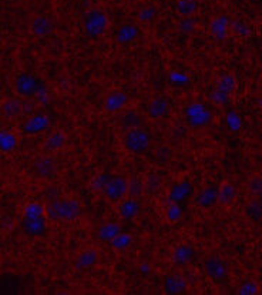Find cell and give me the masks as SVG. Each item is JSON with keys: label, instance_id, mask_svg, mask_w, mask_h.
<instances>
[{"label": "cell", "instance_id": "cell-25", "mask_svg": "<svg viewBox=\"0 0 262 295\" xmlns=\"http://www.w3.org/2000/svg\"><path fill=\"white\" fill-rule=\"evenodd\" d=\"M146 188V184L140 179L128 180V197L131 199H138Z\"/></svg>", "mask_w": 262, "mask_h": 295}, {"label": "cell", "instance_id": "cell-14", "mask_svg": "<svg viewBox=\"0 0 262 295\" xmlns=\"http://www.w3.org/2000/svg\"><path fill=\"white\" fill-rule=\"evenodd\" d=\"M49 126V119L46 115H33L23 126L26 134H37L40 131L46 130Z\"/></svg>", "mask_w": 262, "mask_h": 295}, {"label": "cell", "instance_id": "cell-33", "mask_svg": "<svg viewBox=\"0 0 262 295\" xmlns=\"http://www.w3.org/2000/svg\"><path fill=\"white\" fill-rule=\"evenodd\" d=\"M110 175L107 174H103V175H98L96 180H93V188L97 190V191H103V188L106 186L107 180H109Z\"/></svg>", "mask_w": 262, "mask_h": 295}, {"label": "cell", "instance_id": "cell-29", "mask_svg": "<svg viewBox=\"0 0 262 295\" xmlns=\"http://www.w3.org/2000/svg\"><path fill=\"white\" fill-rule=\"evenodd\" d=\"M0 146L3 151H12L13 148L16 147V137L12 133H2V139H0Z\"/></svg>", "mask_w": 262, "mask_h": 295}, {"label": "cell", "instance_id": "cell-15", "mask_svg": "<svg viewBox=\"0 0 262 295\" xmlns=\"http://www.w3.org/2000/svg\"><path fill=\"white\" fill-rule=\"evenodd\" d=\"M120 232H122V225L115 221H110L98 228V238L103 243H111Z\"/></svg>", "mask_w": 262, "mask_h": 295}, {"label": "cell", "instance_id": "cell-5", "mask_svg": "<svg viewBox=\"0 0 262 295\" xmlns=\"http://www.w3.org/2000/svg\"><path fill=\"white\" fill-rule=\"evenodd\" d=\"M204 271L211 280L221 282L228 277V264L219 255H208L204 260Z\"/></svg>", "mask_w": 262, "mask_h": 295}, {"label": "cell", "instance_id": "cell-20", "mask_svg": "<svg viewBox=\"0 0 262 295\" xmlns=\"http://www.w3.org/2000/svg\"><path fill=\"white\" fill-rule=\"evenodd\" d=\"M194 255V251L188 245H179L173 252V261L175 265H186Z\"/></svg>", "mask_w": 262, "mask_h": 295}, {"label": "cell", "instance_id": "cell-9", "mask_svg": "<svg viewBox=\"0 0 262 295\" xmlns=\"http://www.w3.org/2000/svg\"><path fill=\"white\" fill-rule=\"evenodd\" d=\"M170 113V103L166 97L157 96L147 104V114L151 120H161Z\"/></svg>", "mask_w": 262, "mask_h": 295}, {"label": "cell", "instance_id": "cell-7", "mask_svg": "<svg viewBox=\"0 0 262 295\" xmlns=\"http://www.w3.org/2000/svg\"><path fill=\"white\" fill-rule=\"evenodd\" d=\"M32 170L40 179H50L57 171V164L50 155H42L33 161Z\"/></svg>", "mask_w": 262, "mask_h": 295}, {"label": "cell", "instance_id": "cell-11", "mask_svg": "<svg viewBox=\"0 0 262 295\" xmlns=\"http://www.w3.org/2000/svg\"><path fill=\"white\" fill-rule=\"evenodd\" d=\"M22 228L25 231V234L30 235V237H38L45 232L46 223L45 218L42 215L38 217H30V215H26L22 221Z\"/></svg>", "mask_w": 262, "mask_h": 295}, {"label": "cell", "instance_id": "cell-4", "mask_svg": "<svg viewBox=\"0 0 262 295\" xmlns=\"http://www.w3.org/2000/svg\"><path fill=\"white\" fill-rule=\"evenodd\" d=\"M102 192L110 201H122L128 195V180L123 175H110Z\"/></svg>", "mask_w": 262, "mask_h": 295}, {"label": "cell", "instance_id": "cell-8", "mask_svg": "<svg viewBox=\"0 0 262 295\" xmlns=\"http://www.w3.org/2000/svg\"><path fill=\"white\" fill-rule=\"evenodd\" d=\"M130 99L124 93V91H120V90H114V91H110L109 94L106 96L104 102H103V107L107 113H118L127 107Z\"/></svg>", "mask_w": 262, "mask_h": 295}, {"label": "cell", "instance_id": "cell-2", "mask_svg": "<svg viewBox=\"0 0 262 295\" xmlns=\"http://www.w3.org/2000/svg\"><path fill=\"white\" fill-rule=\"evenodd\" d=\"M82 27L89 38L102 37L109 27V16L103 9H91L83 16Z\"/></svg>", "mask_w": 262, "mask_h": 295}, {"label": "cell", "instance_id": "cell-6", "mask_svg": "<svg viewBox=\"0 0 262 295\" xmlns=\"http://www.w3.org/2000/svg\"><path fill=\"white\" fill-rule=\"evenodd\" d=\"M29 30L34 37L45 38L54 30V22L46 14H34L29 22Z\"/></svg>", "mask_w": 262, "mask_h": 295}, {"label": "cell", "instance_id": "cell-10", "mask_svg": "<svg viewBox=\"0 0 262 295\" xmlns=\"http://www.w3.org/2000/svg\"><path fill=\"white\" fill-rule=\"evenodd\" d=\"M14 90L17 91V94L22 97H32L37 91V82L34 80V77L22 73L16 77L14 80Z\"/></svg>", "mask_w": 262, "mask_h": 295}, {"label": "cell", "instance_id": "cell-34", "mask_svg": "<svg viewBox=\"0 0 262 295\" xmlns=\"http://www.w3.org/2000/svg\"><path fill=\"white\" fill-rule=\"evenodd\" d=\"M234 29L237 30L238 34H243V36H245L248 33V27L243 22H234Z\"/></svg>", "mask_w": 262, "mask_h": 295}, {"label": "cell", "instance_id": "cell-1", "mask_svg": "<svg viewBox=\"0 0 262 295\" xmlns=\"http://www.w3.org/2000/svg\"><path fill=\"white\" fill-rule=\"evenodd\" d=\"M82 214V205L77 200L62 199L53 200L45 207V215L51 221L70 223L76 221Z\"/></svg>", "mask_w": 262, "mask_h": 295}, {"label": "cell", "instance_id": "cell-30", "mask_svg": "<svg viewBox=\"0 0 262 295\" xmlns=\"http://www.w3.org/2000/svg\"><path fill=\"white\" fill-rule=\"evenodd\" d=\"M258 292V287L255 285V282L252 281H247L244 282L241 285V288L238 291L239 295H255Z\"/></svg>", "mask_w": 262, "mask_h": 295}, {"label": "cell", "instance_id": "cell-3", "mask_svg": "<svg viewBox=\"0 0 262 295\" xmlns=\"http://www.w3.org/2000/svg\"><path fill=\"white\" fill-rule=\"evenodd\" d=\"M150 143V134L141 127L128 128L123 135V147L131 154H143L147 151Z\"/></svg>", "mask_w": 262, "mask_h": 295}, {"label": "cell", "instance_id": "cell-23", "mask_svg": "<svg viewBox=\"0 0 262 295\" xmlns=\"http://www.w3.org/2000/svg\"><path fill=\"white\" fill-rule=\"evenodd\" d=\"M237 191L232 184L230 183H223V186L219 187L218 190V203L219 204H230L232 203V200L235 199Z\"/></svg>", "mask_w": 262, "mask_h": 295}, {"label": "cell", "instance_id": "cell-31", "mask_svg": "<svg viewBox=\"0 0 262 295\" xmlns=\"http://www.w3.org/2000/svg\"><path fill=\"white\" fill-rule=\"evenodd\" d=\"M250 191L255 195L262 194V179L261 177H254L250 181Z\"/></svg>", "mask_w": 262, "mask_h": 295}, {"label": "cell", "instance_id": "cell-18", "mask_svg": "<svg viewBox=\"0 0 262 295\" xmlns=\"http://www.w3.org/2000/svg\"><path fill=\"white\" fill-rule=\"evenodd\" d=\"M98 260V254H97L96 250H86L82 251L76 257V261H74V265H76L78 269H86L94 265Z\"/></svg>", "mask_w": 262, "mask_h": 295}, {"label": "cell", "instance_id": "cell-27", "mask_svg": "<svg viewBox=\"0 0 262 295\" xmlns=\"http://www.w3.org/2000/svg\"><path fill=\"white\" fill-rule=\"evenodd\" d=\"M157 14H158V9L153 5H148L141 9L137 17L140 22H153L157 17Z\"/></svg>", "mask_w": 262, "mask_h": 295}, {"label": "cell", "instance_id": "cell-17", "mask_svg": "<svg viewBox=\"0 0 262 295\" xmlns=\"http://www.w3.org/2000/svg\"><path fill=\"white\" fill-rule=\"evenodd\" d=\"M118 212L123 218L126 220H131L134 218L138 212H140V203L137 201V199H130L122 201V204L118 205Z\"/></svg>", "mask_w": 262, "mask_h": 295}, {"label": "cell", "instance_id": "cell-22", "mask_svg": "<svg viewBox=\"0 0 262 295\" xmlns=\"http://www.w3.org/2000/svg\"><path fill=\"white\" fill-rule=\"evenodd\" d=\"M64 144H66V134L62 131H56L46 139L43 143V148L46 151H54V150L63 147Z\"/></svg>", "mask_w": 262, "mask_h": 295}, {"label": "cell", "instance_id": "cell-13", "mask_svg": "<svg viewBox=\"0 0 262 295\" xmlns=\"http://www.w3.org/2000/svg\"><path fill=\"white\" fill-rule=\"evenodd\" d=\"M140 34V29L138 26L128 23V25H123L117 32H115V42L118 45H130L133 43L135 38Z\"/></svg>", "mask_w": 262, "mask_h": 295}, {"label": "cell", "instance_id": "cell-19", "mask_svg": "<svg viewBox=\"0 0 262 295\" xmlns=\"http://www.w3.org/2000/svg\"><path fill=\"white\" fill-rule=\"evenodd\" d=\"M215 201H218V190L214 188V187H208L203 191L199 192L195 199V203L199 205V207H204V208H208L211 207Z\"/></svg>", "mask_w": 262, "mask_h": 295}, {"label": "cell", "instance_id": "cell-21", "mask_svg": "<svg viewBox=\"0 0 262 295\" xmlns=\"http://www.w3.org/2000/svg\"><path fill=\"white\" fill-rule=\"evenodd\" d=\"M228 26H230V20L227 16H217L211 23L212 34L217 38H224L228 32Z\"/></svg>", "mask_w": 262, "mask_h": 295}, {"label": "cell", "instance_id": "cell-24", "mask_svg": "<svg viewBox=\"0 0 262 295\" xmlns=\"http://www.w3.org/2000/svg\"><path fill=\"white\" fill-rule=\"evenodd\" d=\"M175 9H177V12L181 16L190 17V16H192L194 13L197 12L198 3H197V0H178L177 5H175Z\"/></svg>", "mask_w": 262, "mask_h": 295}, {"label": "cell", "instance_id": "cell-28", "mask_svg": "<svg viewBox=\"0 0 262 295\" xmlns=\"http://www.w3.org/2000/svg\"><path fill=\"white\" fill-rule=\"evenodd\" d=\"M247 214H248V217L251 220H261L262 218V203L261 201H258V200H254V201H251L250 205L247 207Z\"/></svg>", "mask_w": 262, "mask_h": 295}, {"label": "cell", "instance_id": "cell-12", "mask_svg": "<svg viewBox=\"0 0 262 295\" xmlns=\"http://www.w3.org/2000/svg\"><path fill=\"white\" fill-rule=\"evenodd\" d=\"M2 113L5 119L13 120L25 113V103L19 97H10L2 104Z\"/></svg>", "mask_w": 262, "mask_h": 295}, {"label": "cell", "instance_id": "cell-32", "mask_svg": "<svg viewBox=\"0 0 262 295\" xmlns=\"http://www.w3.org/2000/svg\"><path fill=\"white\" fill-rule=\"evenodd\" d=\"M167 217L170 218V221H177L181 218V208L177 204H171L167 208Z\"/></svg>", "mask_w": 262, "mask_h": 295}, {"label": "cell", "instance_id": "cell-16", "mask_svg": "<svg viewBox=\"0 0 262 295\" xmlns=\"http://www.w3.org/2000/svg\"><path fill=\"white\" fill-rule=\"evenodd\" d=\"M187 288V281L179 276H168L164 281V292L167 294H179Z\"/></svg>", "mask_w": 262, "mask_h": 295}, {"label": "cell", "instance_id": "cell-26", "mask_svg": "<svg viewBox=\"0 0 262 295\" xmlns=\"http://www.w3.org/2000/svg\"><path fill=\"white\" fill-rule=\"evenodd\" d=\"M133 243V237L130 235V234H126V232H120L117 237L111 241V247L115 248V250H124V248H127L130 247V244Z\"/></svg>", "mask_w": 262, "mask_h": 295}]
</instances>
